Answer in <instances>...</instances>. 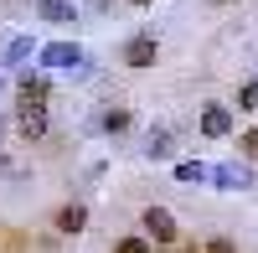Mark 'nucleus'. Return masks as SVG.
I'll return each mask as SVG.
<instances>
[{
    "label": "nucleus",
    "instance_id": "1",
    "mask_svg": "<svg viewBox=\"0 0 258 253\" xmlns=\"http://www.w3.org/2000/svg\"><path fill=\"white\" fill-rule=\"evenodd\" d=\"M140 227H145V238L155 243V248H176V238H181V222H176L170 207H145V212H140Z\"/></svg>",
    "mask_w": 258,
    "mask_h": 253
},
{
    "label": "nucleus",
    "instance_id": "2",
    "mask_svg": "<svg viewBox=\"0 0 258 253\" xmlns=\"http://www.w3.org/2000/svg\"><path fill=\"white\" fill-rule=\"evenodd\" d=\"M47 130H52L47 103H26V98H21V109H16V135L31 145V140H47Z\"/></svg>",
    "mask_w": 258,
    "mask_h": 253
},
{
    "label": "nucleus",
    "instance_id": "3",
    "mask_svg": "<svg viewBox=\"0 0 258 253\" xmlns=\"http://www.w3.org/2000/svg\"><path fill=\"white\" fill-rule=\"evenodd\" d=\"M212 186L217 192H253V171L243 160H222V165H212Z\"/></svg>",
    "mask_w": 258,
    "mask_h": 253
},
{
    "label": "nucleus",
    "instance_id": "4",
    "mask_svg": "<svg viewBox=\"0 0 258 253\" xmlns=\"http://www.w3.org/2000/svg\"><path fill=\"white\" fill-rule=\"evenodd\" d=\"M83 57H88V52H83L78 47V41H47V47H41V68H83Z\"/></svg>",
    "mask_w": 258,
    "mask_h": 253
},
{
    "label": "nucleus",
    "instance_id": "5",
    "mask_svg": "<svg viewBox=\"0 0 258 253\" xmlns=\"http://www.w3.org/2000/svg\"><path fill=\"white\" fill-rule=\"evenodd\" d=\"M155 57H160L155 36H129L124 41V62H129V68H155Z\"/></svg>",
    "mask_w": 258,
    "mask_h": 253
},
{
    "label": "nucleus",
    "instance_id": "6",
    "mask_svg": "<svg viewBox=\"0 0 258 253\" xmlns=\"http://www.w3.org/2000/svg\"><path fill=\"white\" fill-rule=\"evenodd\" d=\"M16 88H21L26 103H47V98H52V78H47V68H41V73H21Z\"/></svg>",
    "mask_w": 258,
    "mask_h": 253
},
{
    "label": "nucleus",
    "instance_id": "7",
    "mask_svg": "<svg viewBox=\"0 0 258 253\" xmlns=\"http://www.w3.org/2000/svg\"><path fill=\"white\" fill-rule=\"evenodd\" d=\"M202 135L207 140H227L232 135V114L222 109V103H207V109H202Z\"/></svg>",
    "mask_w": 258,
    "mask_h": 253
},
{
    "label": "nucleus",
    "instance_id": "8",
    "mask_svg": "<svg viewBox=\"0 0 258 253\" xmlns=\"http://www.w3.org/2000/svg\"><path fill=\"white\" fill-rule=\"evenodd\" d=\"M57 233H68V238H78L83 233V227H88V207H83V202H68V207H57Z\"/></svg>",
    "mask_w": 258,
    "mask_h": 253
},
{
    "label": "nucleus",
    "instance_id": "9",
    "mask_svg": "<svg viewBox=\"0 0 258 253\" xmlns=\"http://www.w3.org/2000/svg\"><path fill=\"white\" fill-rule=\"evenodd\" d=\"M36 16L52 21V26H68V21H78V6L73 0H36Z\"/></svg>",
    "mask_w": 258,
    "mask_h": 253
},
{
    "label": "nucleus",
    "instance_id": "10",
    "mask_svg": "<svg viewBox=\"0 0 258 253\" xmlns=\"http://www.w3.org/2000/svg\"><path fill=\"white\" fill-rule=\"evenodd\" d=\"M176 181L181 186H212V165L207 160H176Z\"/></svg>",
    "mask_w": 258,
    "mask_h": 253
},
{
    "label": "nucleus",
    "instance_id": "11",
    "mask_svg": "<svg viewBox=\"0 0 258 253\" xmlns=\"http://www.w3.org/2000/svg\"><path fill=\"white\" fill-rule=\"evenodd\" d=\"M31 36H11L6 41V52H0V62H6V68H26V62H31Z\"/></svg>",
    "mask_w": 258,
    "mask_h": 253
},
{
    "label": "nucleus",
    "instance_id": "12",
    "mask_svg": "<svg viewBox=\"0 0 258 253\" xmlns=\"http://www.w3.org/2000/svg\"><path fill=\"white\" fill-rule=\"evenodd\" d=\"M170 150H176V135H170V130H150L145 155H150V160H170Z\"/></svg>",
    "mask_w": 258,
    "mask_h": 253
},
{
    "label": "nucleus",
    "instance_id": "13",
    "mask_svg": "<svg viewBox=\"0 0 258 253\" xmlns=\"http://www.w3.org/2000/svg\"><path fill=\"white\" fill-rule=\"evenodd\" d=\"M98 130H103V135H124V130H129V109H103V114H98Z\"/></svg>",
    "mask_w": 258,
    "mask_h": 253
},
{
    "label": "nucleus",
    "instance_id": "14",
    "mask_svg": "<svg viewBox=\"0 0 258 253\" xmlns=\"http://www.w3.org/2000/svg\"><path fill=\"white\" fill-rule=\"evenodd\" d=\"M238 109H248V114H258V78H248L243 88H238Z\"/></svg>",
    "mask_w": 258,
    "mask_h": 253
},
{
    "label": "nucleus",
    "instance_id": "15",
    "mask_svg": "<svg viewBox=\"0 0 258 253\" xmlns=\"http://www.w3.org/2000/svg\"><path fill=\"white\" fill-rule=\"evenodd\" d=\"M114 253H155V243L140 233V238H119V243H114Z\"/></svg>",
    "mask_w": 258,
    "mask_h": 253
},
{
    "label": "nucleus",
    "instance_id": "16",
    "mask_svg": "<svg viewBox=\"0 0 258 253\" xmlns=\"http://www.w3.org/2000/svg\"><path fill=\"white\" fill-rule=\"evenodd\" d=\"M238 150H243V160H258V124L238 135Z\"/></svg>",
    "mask_w": 258,
    "mask_h": 253
},
{
    "label": "nucleus",
    "instance_id": "17",
    "mask_svg": "<svg viewBox=\"0 0 258 253\" xmlns=\"http://www.w3.org/2000/svg\"><path fill=\"white\" fill-rule=\"evenodd\" d=\"M202 253H238V248H232V238H212Z\"/></svg>",
    "mask_w": 258,
    "mask_h": 253
},
{
    "label": "nucleus",
    "instance_id": "18",
    "mask_svg": "<svg viewBox=\"0 0 258 253\" xmlns=\"http://www.w3.org/2000/svg\"><path fill=\"white\" fill-rule=\"evenodd\" d=\"M176 253H202V248H176Z\"/></svg>",
    "mask_w": 258,
    "mask_h": 253
},
{
    "label": "nucleus",
    "instance_id": "19",
    "mask_svg": "<svg viewBox=\"0 0 258 253\" xmlns=\"http://www.w3.org/2000/svg\"><path fill=\"white\" fill-rule=\"evenodd\" d=\"M129 6H150V0H129Z\"/></svg>",
    "mask_w": 258,
    "mask_h": 253
},
{
    "label": "nucleus",
    "instance_id": "20",
    "mask_svg": "<svg viewBox=\"0 0 258 253\" xmlns=\"http://www.w3.org/2000/svg\"><path fill=\"white\" fill-rule=\"evenodd\" d=\"M212 6H227V0H212Z\"/></svg>",
    "mask_w": 258,
    "mask_h": 253
},
{
    "label": "nucleus",
    "instance_id": "21",
    "mask_svg": "<svg viewBox=\"0 0 258 253\" xmlns=\"http://www.w3.org/2000/svg\"><path fill=\"white\" fill-rule=\"evenodd\" d=\"M0 88H6V83H0Z\"/></svg>",
    "mask_w": 258,
    "mask_h": 253
},
{
    "label": "nucleus",
    "instance_id": "22",
    "mask_svg": "<svg viewBox=\"0 0 258 253\" xmlns=\"http://www.w3.org/2000/svg\"><path fill=\"white\" fill-rule=\"evenodd\" d=\"M0 130H6V124H0Z\"/></svg>",
    "mask_w": 258,
    "mask_h": 253
}]
</instances>
